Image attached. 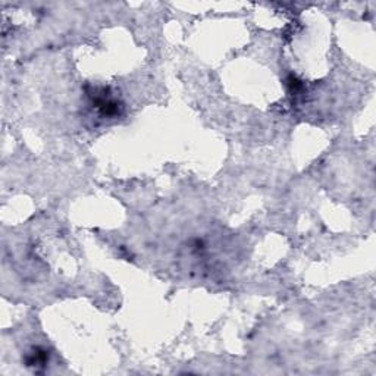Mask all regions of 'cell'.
<instances>
[{
	"label": "cell",
	"mask_w": 376,
	"mask_h": 376,
	"mask_svg": "<svg viewBox=\"0 0 376 376\" xmlns=\"http://www.w3.org/2000/svg\"><path fill=\"white\" fill-rule=\"evenodd\" d=\"M47 358H49V354H47L46 350L34 348L33 353L28 356L27 363H28V366H41V364H44L47 361Z\"/></svg>",
	"instance_id": "cell-1"
}]
</instances>
